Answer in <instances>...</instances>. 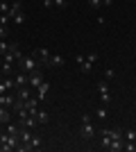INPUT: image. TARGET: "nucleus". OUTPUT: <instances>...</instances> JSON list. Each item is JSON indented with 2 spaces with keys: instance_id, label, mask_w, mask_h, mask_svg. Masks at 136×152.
Returning <instances> with one entry per match:
<instances>
[{
  "instance_id": "obj_1",
  "label": "nucleus",
  "mask_w": 136,
  "mask_h": 152,
  "mask_svg": "<svg viewBox=\"0 0 136 152\" xmlns=\"http://www.w3.org/2000/svg\"><path fill=\"white\" fill-rule=\"evenodd\" d=\"M18 68L23 70V73H32V70L39 68V61H36V57H34V55H30V57H25V55H23V59L18 61Z\"/></svg>"
},
{
  "instance_id": "obj_2",
  "label": "nucleus",
  "mask_w": 136,
  "mask_h": 152,
  "mask_svg": "<svg viewBox=\"0 0 136 152\" xmlns=\"http://www.w3.org/2000/svg\"><path fill=\"white\" fill-rule=\"evenodd\" d=\"M93 134H95V125H93L91 121H82L79 136H82V139H86V141H91V139H93Z\"/></svg>"
},
{
  "instance_id": "obj_3",
  "label": "nucleus",
  "mask_w": 136,
  "mask_h": 152,
  "mask_svg": "<svg viewBox=\"0 0 136 152\" xmlns=\"http://www.w3.org/2000/svg\"><path fill=\"white\" fill-rule=\"evenodd\" d=\"M97 91H100V100L104 102V107L111 102V91H109V86H107V82H97Z\"/></svg>"
},
{
  "instance_id": "obj_4",
  "label": "nucleus",
  "mask_w": 136,
  "mask_h": 152,
  "mask_svg": "<svg viewBox=\"0 0 136 152\" xmlns=\"http://www.w3.org/2000/svg\"><path fill=\"white\" fill-rule=\"evenodd\" d=\"M14 84H16V89L30 86V73H23V70H18V73L14 75Z\"/></svg>"
},
{
  "instance_id": "obj_5",
  "label": "nucleus",
  "mask_w": 136,
  "mask_h": 152,
  "mask_svg": "<svg viewBox=\"0 0 136 152\" xmlns=\"http://www.w3.org/2000/svg\"><path fill=\"white\" fill-rule=\"evenodd\" d=\"M34 57H36V61H39V66H48V59H50V52L45 50V48H39V50L32 52Z\"/></svg>"
},
{
  "instance_id": "obj_6",
  "label": "nucleus",
  "mask_w": 136,
  "mask_h": 152,
  "mask_svg": "<svg viewBox=\"0 0 136 152\" xmlns=\"http://www.w3.org/2000/svg\"><path fill=\"white\" fill-rule=\"evenodd\" d=\"M43 80H45V77H43V73H41L39 68L32 70V73H30V89H36V86H39Z\"/></svg>"
},
{
  "instance_id": "obj_7",
  "label": "nucleus",
  "mask_w": 136,
  "mask_h": 152,
  "mask_svg": "<svg viewBox=\"0 0 136 152\" xmlns=\"http://www.w3.org/2000/svg\"><path fill=\"white\" fill-rule=\"evenodd\" d=\"M25 109L30 111V116H34L36 111H39V98H32V95H30V98L25 100Z\"/></svg>"
},
{
  "instance_id": "obj_8",
  "label": "nucleus",
  "mask_w": 136,
  "mask_h": 152,
  "mask_svg": "<svg viewBox=\"0 0 136 152\" xmlns=\"http://www.w3.org/2000/svg\"><path fill=\"white\" fill-rule=\"evenodd\" d=\"M64 64H66V59L61 55H50V59H48V66H55V68H61Z\"/></svg>"
},
{
  "instance_id": "obj_9",
  "label": "nucleus",
  "mask_w": 136,
  "mask_h": 152,
  "mask_svg": "<svg viewBox=\"0 0 136 152\" xmlns=\"http://www.w3.org/2000/svg\"><path fill=\"white\" fill-rule=\"evenodd\" d=\"M77 66H79V73H84V75H91V73H93V64H91L86 57L82 59V61H79Z\"/></svg>"
},
{
  "instance_id": "obj_10",
  "label": "nucleus",
  "mask_w": 136,
  "mask_h": 152,
  "mask_svg": "<svg viewBox=\"0 0 136 152\" xmlns=\"http://www.w3.org/2000/svg\"><path fill=\"white\" fill-rule=\"evenodd\" d=\"M48 89H50V84L45 82V80H43V82L39 84V86H36V98H39V102H41V100H43V98H45V93H48Z\"/></svg>"
},
{
  "instance_id": "obj_11",
  "label": "nucleus",
  "mask_w": 136,
  "mask_h": 152,
  "mask_svg": "<svg viewBox=\"0 0 136 152\" xmlns=\"http://www.w3.org/2000/svg\"><path fill=\"white\" fill-rule=\"evenodd\" d=\"M20 12H23V5H20L18 0H14L12 5H9V12H7V14H9V16H12V20H14V16H16V14H20Z\"/></svg>"
},
{
  "instance_id": "obj_12",
  "label": "nucleus",
  "mask_w": 136,
  "mask_h": 152,
  "mask_svg": "<svg viewBox=\"0 0 136 152\" xmlns=\"http://www.w3.org/2000/svg\"><path fill=\"white\" fill-rule=\"evenodd\" d=\"M0 104H2V107H12L14 104V95L9 93V91H5V93L0 95Z\"/></svg>"
},
{
  "instance_id": "obj_13",
  "label": "nucleus",
  "mask_w": 136,
  "mask_h": 152,
  "mask_svg": "<svg viewBox=\"0 0 136 152\" xmlns=\"http://www.w3.org/2000/svg\"><path fill=\"white\" fill-rule=\"evenodd\" d=\"M34 118H36V123H39V125H45L50 116H48V111H43V109H39V111L34 114Z\"/></svg>"
},
{
  "instance_id": "obj_14",
  "label": "nucleus",
  "mask_w": 136,
  "mask_h": 152,
  "mask_svg": "<svg viewBox=\"0 0 136 152\" xmlns=\"http://www.w3.org/2000/svg\"><path fill=\"white\" fill-rule=\"evenodd\" d=\"M0 73H2V75H7V77H12V75H14V64L2 61V66H0Z\"/></svg>"
},
{
  "instance_id": "obj_15",
  "label": "nucleus",
  "mask_w": 136,
  "mask_h": 152,
  "mask_svg": "<svg viewBox=\"0 0 136 152\" xmlns=\"http://www.w3.org/2000/svg\"><path fill=\"white\" fill-rule=\"evenodd\" d=\"M7 134L18 136V134H20V125H12V123H7ZM18 141H20V139H18Z\"/></svg>"
},
{
  "instance_id": "obj_16",
  "label": "nucleus",
  "mask_w": 136,
  "mask_h": 152,
  "mask_svg": "<svg viewBox=\"0 0 136 152\" xmlns=\"http://www.w3.org/2000/svg\"><path fill=\"white\" fill-rule=\"evenodd\" d=\"M18 91V93H16V98H18V100H27V98H30V89H27V86H23V89H16Z\"/></svg>"
},
{
  "instance_id": "obj_17",
  "label": "nucleus",
  "mask_w": 136,
  "mask_h": 152,
  "mask_svg": "<svg viewBox=\"0 0 136 152\" xmlns=\"http://www.w3.org/2000/svg\"><path fill=\"white\" fill-rule=\"evenodd\" d=\"M14 45H16V43H7L5 39H0V55H5V52H9V50L14 48Z\"/></svg>"
},
{
  "instance_id": "obj_18",
  "label": "nucleus",
  "mask_w": 136,
  "mask_h": 152,
  "mask_svg": "<svg viewBox=\"0 0 136 152\" xmlns=\"http://www.w3.org/2000/svg\"><path fill=\"white\" fill-rule=\"evenodd\" d=\"M9 118H12V116H9V111H7V107H2V104H0V123H9Z\"/></svg>"
},
{
  "instance_id": "obj_19",
  "label": "nucleus",
  "mask_w": 136,
  "mask_h": 152,
  "mask_svg": "<svg viewBox=\"0 0 136 152\" xmlns=\"http://www.w3.org/2000/svg\"><path fill=\"white\" fill-rule=\"evenodd\" d=\"M125 141L136 143V129H127V132H125Z\"/></svg>"
},
{
  "instance_id": "obj_20",
  "label": "nucleus",
  "mask_w": 136,
  "mask_h": 152,
  "mask_svg": "<svg viewBox=\"0 0 136 152\" xmlns=\"http://www.w3.org/2000/svg\"><path fill=\"white\" fill-rule=\"evenodd\" d=\"M107 116H109V111H107V109H97V111H95V118H97V121H104V118H107Z\"/></svg>"
},
{
  "instance_id": "obj_21",
  "label": "nucleus",
  "mask_w": 136,
  "mask_h": 152,
  "mask_svg": "<svg viewBox=\"0 0 136 152\" xmlns=\"http://www.w3.org/2000/svg\"><path fill=\"white\" fill-rule=\"evenodd\" d=\"M86 59H89V61L95 66V64L100 61V55H97V52H89V55H86Z\"/></svg>"
},
{
  "instance_id": "obj_22",
  "label": "nucleus",
  "mask_w": 136,
  "mask_h": 152,
  "mask_svg": "<svg viewBox=\"0 0 136 152\" xmlns=\"http://www.w3.org/2000/svg\"><path fill=\"white\" fill-rule=\"evenodd\" d=\"M14 23H16V25H23V23H25V14L23 12L16 14V16H14Z\"/></svg>"
},
{
  "instance_id": "obj_23",
  "label": "nucleus",
  "mask_w": 136,
  "mask_h": 152,
  "mask_svg": "<svg viewBox=\"0 0 136 152\" xmlns=\"http://www.w3.org/2000/svg\"><path fill=\"white\" fill-rule=\"evenodd\" d=\"M123 150H127V152H136V143H129V141H125V143H123Z\"/></svg>"
},
{
  "instance_id": "obj_24",
  "label": "nucleus",
  "mask_w": 136,
  "mask_h": 152,
  "mask_svg": "<svg viewBox=\"0 0 136 152\" xmlns=\"http://www.w3.org/2000/svg\"><path fill=\"white\" fill-rule=\"evenodd\" d=\"M113 77H116V70H113V68H107V70H104V80H113Z\"/></svg>"
},
{
  "instance_id": "obj_25",
  "label": "nucleus",
  "mask_w": 136,
  "mask_h": 152,
  "mask_svg": "<svg viewBox=\"0 0 136 152\" xmlns=\"http://www.w3.org/2000/svg\"><path fill=\"white\" fill-rule=\"evenodd\" d=\"M9 20H12V16H9V14H0V25H7Z\"/></svg>"
},
{
  "instance_id": "obj_26",
  "label": "nucleus",
  "mask_w": 136,
  "mask_h": 152,
  "mask_svg": "<svg viewBox=\"0 0 136 152\" xmlns=\"http://www.w3.org/2000/svg\"><path fill=\"white\" fill-rule=\"evenodd\" d=\"M89 5H91V9H100V7H102V0H89Z\"/></svg>"
},
{
  "instance_id": "obj_27",
  "label": "nucleus",
  "mask_w": 136,
  "mask_h": 152,
  "mask_svg": "<svg viewBox=\"0 0 136 152\" xmlns=\"http://www.w3.org/2000/svg\"><path fill=\"white\" fill-rule=\"evenodd\" d=\"M55 7H59V9H66V7H68V0H55Z\"/></svg>"
},
{
  "instance_id": "obj_28",
  "label": "nucleus",
  "mask_w": 136,
  "mask_h": 152,
  "mask_svg": "<svg viewBox=\"0 0 136 152\" xmlns=\"http://www.w3.org/2000/svg\"><path fill=\"white\" fill-rule=\"evenodd\" d=\"M7 12H9V2L2 0V2H0V14H7Z\"/></svg>"
},
{
  "instance_id": "obj_29",
  "label": "nucleus",
  "mask_w": 136,
  "mask_h": 152,
  "mask_svg": "<svg viewBox=\"0 0 136 152\" xmlns=\"http://www.w3.org/2000/svg\"><path fill=\"white\" fill-rule=\"evenodd\" d=\"M7 34H9V27H7V25H0V39H5Z\"/></svg>"
},
{
  "instance_id": "obj_30",
  "label": "nucleus",
  "mask_w": 136,
  "mask_h": 152,
  "mask_svg": "<svg viewBox=\"0 0 136 152\" xmlns=\"http://www.w3.org/2000/svg\"><path fill=\"white\" fill-rule=\"evenodd\" d=\"M43 7H45V9H50V7H55V0H43Z\"/></svg>"
},
{
  "instance_id": "obj_31",
  "label": "nucleus",
  "mask_w": 136,
  "mask_h": 152,
  "mask_svg": "<svg viewBox=\"0 0 136 152\" xmlns=\"http://www.w3.org/2000/svg\"><path fill=\"white\" fill-rule=\"evenodd\" d=\"M113 5V0H102V7H111Z\"/></svg>"
},
{
  "instance_id": "obj_32",
  "label": "nucleus",
  "mask_w": 136,
  "mask_h": 152,
  "mask_svg": "<svg viewBox=\"0 0 136 152\" xmlns=\"http://www.w3.org/2000/svg\"><path fill=\"white\" fill-rule=\"evenodd\" d=\"M0 152H2V143H0Z\"/></svg>"
},
{
  "instance_id": "obj_33",
  "label": "nucleus",
  "mask_w": 136,
  "mask_h": 152,
  "mask_svg": "<svg viewBox=\"0 0 136 152\" xmlns=\"http://www.w3.org/2000/svg\"><path fill=\"white\" fill-rule=\"evenodd\" d=\"M134 55H136V45H134Z\"/></svg>"
},
{
  "instance_id": "obj_34",
  "label": "nucleus",
  "mask_w": 136,
  "mask_h": 152,
  "mask_svg": "<svg viewBox=\"0 0 136 152\" xmlns=\"http://www.w3.org/2000/svg\"><path fill=\"white\" fill-rule=\"evenodd\" d=\"M134 41H136V34H134Z\"/></svg>"
}]
</instances>
